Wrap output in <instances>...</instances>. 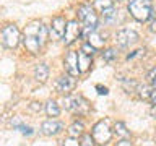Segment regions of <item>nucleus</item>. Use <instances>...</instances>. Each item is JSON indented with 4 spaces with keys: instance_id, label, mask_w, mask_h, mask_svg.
I'll use <instances>...</instances> for the list:
<instances>
[{
    "instance_id": "nucleus-12",
    "label": "nucleus",
    "mask_w": 156,
    "mask_h": 146,
    "mask_svg": "<svg viewBox=\"0 0 156 146\" xmlns=\"http://www.w3.org/2000/svg\"><path fill=\"white\" fill-rule=\"evenodd\" d=\"M63 128V123L58 122L55 119H51V120H46L44 123L41 125V131L47 136H52V135H57L58 131Z\"/></svg>"
},
{
    "instance_id": "nucleus-3",
    "label": "nucleus",
    "mask_w": 156,
    "mask_h": 146,
    "mask_svg": "<svg viewBox=\"0 0 156 146\" xmlns=\"http://www.w3.org/2000/svg\"><path fill=\"white\" fill-rule=\"evenodd\" d=\"M20 39H21V36H20V29L15 26V24H7V26L2 29V34H0V42H2L5 47L15 49V47L18 46Z\"/></svg>"
},
{
    "instance_id": "nucleus-15",
    "label": "nucleus",
    "mask_w": 156,
    "mask_h": 146,
    "mask_svg": "<svg viewBox=\"0 0 156 146\" xmlns=\"http://www.w3.org/2000/svg\"><path fill=\"white\" fill-rule=\"evenodd\" d=\"M83 130H85V127H83L81 122H75V123L70 125V128H68V135H70L72 138H78V136L83 135Z\"/></svg>"
},
{
    "instance_id": "nucleus-19",
    "label": "nucleus",
    "mask_w": 156,
    "mask_h": 146,
    "mask_svg": "<svg viewBox=\"0 0 156 146\" xmlns=\"http://www.w3.org/2000/svg\"><path fill=\"white\" fill-rule=\"evenodd\" d=\"M114 131H115L117 136H120V138H129V136H130V131L127 130V127H125L124 122H117Z\"/></svg>"
},
{
    "instance_id": "nucleus-23",
    "label": "nucleus",
    "mask_w": 156,
    "mask_h": 146,
    "mask_svg": "<svg viewBox=\"0 0 156 146\" xmlns=\"http://www.w3.org/2000/svg\"><path fill=\"white\" fill-rule=\"evenodd\" d=\"M81 50L85 52V54H88V55H93V54L96 52V47H93L90 42L88 44H83V47H81Z\"/></svg>"
},
{
    "instance_id": "nucleus-26",
    "label": "nucleus",
    "mask_w": 156,
    "mask_h": 146,
    "mask_svg": "<svg viewBox=\"0 0 156 146\" xmlns=\"http://www.w3.org/2000/svg\"><path fill=\"white\" fill-rule=\"evenodd\" d=\"M154 78H156V68H153V70L150 71V75H148V80H150V81H153Z\"/></svg>"
},
{
    "instance_id": "nucleus-31",
    "label": "nucleus",
    "mask_w": 156,
    "mask_h": 146,
    "mask_svg": "<svg viewBox=\"0 0 156 146\" xmlns=\"http://www.w3.org/2000/svg\"><path fill=\"white\" fill-rule=\"evenodd\" d=\"M117 2H120V0H117Z\"/></svg>"
},
{
    "instance_id": "nucleus-7",
    "label": "nucleus",
    "mask_w": 156,
    "mask_h": 146,
    "mask_svg": "<svg viewBox=\"0 0 156 146\" xmlns=\"http://www.w3.org/2000/svg\"><path fill=\"white\" fill-rule=\"evenodd\" d=\"M65 109L78 114L88 112V102L83 97H65Z\"/></svg>"
},
{
    "instance_id": "nucleus-2",
    "label": "nucleus",
    "mask_w": 156,
    "mask_h": 146,
    "mask_svg": "<svg viewBox=\"0 0 156 146\" xmlns=\"http://www.w3.org/2000/svg\"><path fill=\"white\" fill-rule=\"evenodd\" d=\"M129 12L136 21H146L153 15L151 0H129Z\"/></svg>"
},
{
    "instance_id": "nucleus-13",
    "label": "nucleus",
    "mask_w": 156,
    "mask_h": 146,
    "mask_svg": "<svg viewBox=\"0 0 156 146\" xmlns=\"http://www.w3.org/2000/svg\"><path fill=\"white\" fill-rule=\"evenodd\" d=\"M34 78H36L37 81L44 83L49 78V67L46 65V63H39V65H36V68H34Z\"/></svg>"
},
{
    "instance_id": "nucleus-27",
    "label": "nucleus",
    "mask_w": 156,
    "mask_h": 146,
    "mask_svg": "<svg viewBox=\"0 0 156 146\" xmlns=\"http://www.w3.org/2000/svg\"><path fill=\"white\" fill-rule=\"evenodd\" d=\"M98 92H99V94H107V88L98 86Z\"/></svg>"
},
{
    "instance_id": "nucleus-22",
    "label": "nucleus",
    "mask_w": 156,
    "mask_h": 146,
    "mask_svg": "<svg viewBox=\"0 0 156 146\" xmlns=\"http://www.w3.org/2000/svg\"><path fill=\"white\" fill-rule=\"evenodd\" d=\"M115 55H117L115 49H107V50H106L104 54H102V57H104V60H107V62L114 60V58H115Z\"/></svg>"
},
{
    "instance_id": "nucleus-6",
    "label": "nucleus",
    "mask_w": 156,
    "mask_h": 146,
    "mask_svg": "<svg viewBox=\"0 0 156 146\" xmlns=\"http://www.w3.org/2000/svg\"><path fill=\"white\" fill-rule=\"evenodd\" d=\"M117 44H119L120 47H129L132 46V44H135L136 41H138V34H136L133 29H120L119 33H117Z\"/></svg>"
},
{
    "instance_id": "nucleus-30",
    "label": "nucleus",
    "mask_w": 156,
    "mask_h": 146,
    "mask_svg": "<svg viewBox=\"0 0 156 146\" xmlns=\"http://www.w3.org/2000/svg\"><path fill=\"white\" fill-rule=\"evenodd\" d=\"M153 89H156V78L153 80Z\"/></svg>"
},
{
    "instance_id": "nucleus-21",
    "label": "nucleus",
    "mask_w": 156,
    "mask_h": 146,
    "mask_svg": "<svg viewBox=\"0 0 156 146\" xmlns=\"http://www.w3.org/2000/svg\"><path fill=\"white\" fill-rule=\"evenodd\" d=\"M15 127H16V128L20 130V131H21V133L23 135H33V128H31V127H26V125H21V123H20V120H16V122H15V123H13Z\"/></svg>"
},
{
    "instance_id": "nucleus-17",
    "label": "nucleus",
    "mask_w": 156,
    "mask_h": 146,
    "mask_svg": "<svg viewBox=\"0 0 156 146\" xmlns=\"http://www.w3.org/2000/svg\"><path fill=\"white\" fill-rule=\"evenodd\" d=\"M46 112L49 117H57L58 114H60V109H58V104L55 101H47L46 104Z\"/></svg>"
},
{
    "instance_id": "nucleus-24",
    "label": "nucleus",
    "mask_w": 156,
    "mask_h": 146,
    "mask_svg": "<svg viewBox=\"0 0 156 146\" xmlns=\"http://www.w3.org/2000/svg\"><path fill=\"white\" fill-rule=\"evenodd\" d=\"M115 8L114 7H111V8H107V10H104V12H102V15H104V18L106 19H111V18H114L115 16Z\"/></svg>"
},
{
    "instance_id": "nucleus-11",
    "label": "nucleus",
    "mask_w": 156,
    "mask_h": 146,
    "mask_svg": "<svg viewBox=\"0 0 156 146\" xmlns=\"http://www.w3.org/2000/svg\"><path fill=\"white\" fill-rule=\"evenodd\" d=\"M65 28H67V21L63 16H55L52 19L51 24V34L54 39H62L65 34Z\"/></svg>"
},
{
    "instance_id": "nucleus-25",
    "label": "nucleus",
    "mask_w": 156,
    "mask_h": 146,
    "mask_svg": "<svg viewBox=\"0 0 156 146\" xmlns=\"http://www.w3.org/2000/svg\"><path fill=\"white\" fill-rule=\"evenodd\" d=\"M117 146H132V143H130V140L124 138L122 141H119V143H117Z\"/></svg>"
},
{
    "instance_id": "nucleus-28",
    "label": "nucleus",
    "mask_w": 156,
    "mask_h": 146,
    "mask_svg": "<svg viewBox=\"0 0 156 146\" xmlns=\"http://www.w3.org/2000/svg\"><path fill=\"white\" fill-rule=\"evenodd\" d=\"M150 97H151V101H153V104L156 106V89H153V91H151V94H150Z\"/></svg>"
},
{
    "instance_id": "nucleus-18",
    "label": "nucleus",
    "mask_w": 156,
    "mask_h": 146,
    "mask_svg": "<svg viewBox=\"0 0 156 146\" xmlns=\"http://www.w3.org/2000/svg\"><path fill=\"white\" fill-rule=\"evenodd\" d=\"M98 12H104V10L114 7V0H94V5H93Z\"/></svg>"
},
{
    "instance_id": "nucleus-16",
    "label": "nucleus",
    "mask_w": 156,
    "mask_h": 146,
    "mask_svg": "<svg viewBox=\"0 0 156 146\" xmlns=\"http://www.w3.org/2000/svg\"><path fill=\"white\" fill-rule=\"evenodd\" d=\"M88 39H90V44H91V46L96 47V49H101L102 46H104V41H106V39H102L96 31H93L90 36H88Z\"/></svg>"
},
{
    "instance_id": "nucleus-5",
    "label": "nucleus",
    "mask_w": 156,
    "mask_h": 146,
    "mask_svg": "<svg viewBox=\"0 0 156 146\" xmlns=\"http://www.w3.org/2000/svg\"><path fill=\"white\" fill-rule=\"evenodd\" d=\"M78 19L85 26H94L96 28L98 16L94 13V7H91V5H81V7H78Z\"/></svg>"
},
{
    "instance_id": "nucleus-4",
    "label": "nucleus",
    "mask_w": 156,
    "mask_h": 146,
    "mask_svg": "<svg viewBox=\"0 0 156 146\" xmlns=\"http://www.w3.org/2000/svg\"><path fill=\"white\" fill-rule=\"evenodd\" d=\"M111 136H112V131L107 127L106 122H99V123L94 125V128H93V138H94L96 144H102V146L107 144Z\"/></svg>"
},
{
    "instance_id": "nucleus-1",
    "label": "nucleus",
    "mask_w": 156,
    "mask_h": 146,
    "mask_svg": "<svg viewBox=\"0 0 156 146\" xmlns=\"http://www.w3.org/2000/svg\"><path fill=\"white\" fill-rule=\"evenodd\" d=\"M47 39V29L41 21H33L29 23L26 29H24V46L31 54H37L41 47L46 44Z\"/></svg>"
},
{
    "instance_id": "nucleus-20",
    "label": "nucleus",
    "mask_w": 156,
    "mask_h": 146,
    "mask_svg": "<svg viewBox=\"0 0 156 146\" xmlns=\"http://www.w3.org/2000/svg\"><path fill=\"white\" fill-rule=\"evenodd\" d=\"M96 141L93 138V135H81V144L80 146H94Z\"/></svg>"
},
{
    "instance_id": "nucleus-8",
    "label": "nucleus",
    "mask_w": 156,
    "mask_h": 146,
    "mask_svg": "<svg viewBox=\"0 0 156 146\" xmlns=\"http://www.w3.org/2000/svg\"><path fill=\"white\" fill-rule=\"evenodd\" d=\"M81 34V28L78 21H68L67 23V28H65V34H63V42L67 46H70L78 39V36Z\"/></svg>"
},
{
    "instance_id": "nucleus-29",
    "label": "nucleus",
    "mask_w": 156,
    "mask_h": 146,
    "mask_svg": "<svg viewBox=\"0 0 156 146\" xmlns=\"http://www.w3.org/2000/svg\"><path fill=\"white\" fill-rule=\"evenodd\" d=\"M151 31H154V33H156V21L151 24Z\"/></svg>"
},
{
    "instance_id": "nucleus-14",
    "label": "nucleus",
    "mask_w": 156,
    "mask_h": 146,
    "mask_svg": "<svg viewBox=\"0 0 156 146\" xmlns=\"http://www.w3.org/2000/svg\"><path fill=\"white\" fill-rule=\"evenodd\" d=\"M78 63H80V71H86L91 65V55H88L85 52H78Z\"/></svg>"
},
{
    "instance_id": "nucleus-10",
    "label": "nucleus",
    "mask_w": 156,
    "mask_h": 146,
    "mask_svg": "<svg viewBox=\"0 0 156 146\" xmlns=\"http://www.w3.org/2000/svg\"><path fill=\"white\" fill-rule=\"evenodd\" d=\"M65 68L68 71V75L78 76L80 75V63H78V54L76 52H68L65 57Z\"/></svg>"
},
{
    "instance_id": "nucleus-9",
    "label": "nucleus",
    "mask_w": 156,
    "mask_h": 146,
    "mask_svg": "<svg viewBox=\"0 0 156 146\" xmlns=\"http://www.w3.org/2000/svg\"><path fill=\"white\" fill-rule=\"evenodd\" d=\"M76 85V80L73 78L72 75H63L57 80L55 83V88L58 92H63V94H68L70 91H73V88Z\"/></svg>"
}]
</instances>
